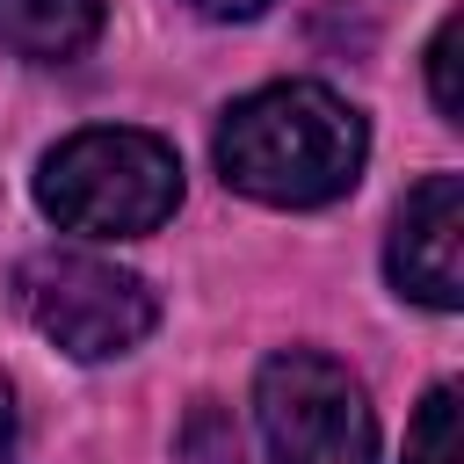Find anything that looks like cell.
<instances>
[{"label": "cell", "mask_w": 464, "mask_h": 464, "mask_svg": "<svg viewBox=\"0 0 464 464\" xmlns=\"http://www.w3.org/2000/svg\"><path fill=\"white\" fill-rule=\"evenodd\" d=\"M36 203L87 239H138L160 232L181 203V160L167 138L152 130H123V123H94L72 130L65 145L44 152L36 167Z\"/></svg>", "instance_id": "2"}, {"label": "cell", "mask_w": 464, "mask_h": 464, "mask_svg": "<svg viewBox=\"0 0 464 464\" xmlns=\"http://www.w3.org/2000/svg\"><path fill=\"white\" fill-rule=\"evenodd\" d=\"M102 36V0H0V51L29 65H72Z\"/></svg>", "instance_id": "6"}, {"label": "cell", "mask_w": 464, "mask_h": 464, "mask_svg": "<svg viewBox=\"0 0 464 464\" xmlns=\"http://www.w3.org/2000/svg\"><path fill=\"white\" fill-rule=\"evenodd\" d=\"M362 152H370L362 116L319 80H276L232 102L218 123L225 181L276 210H312V203L348 196L362 174Z\"/></svg>", "instance_id": "1"}, {"label": "cell", "mask_w": 464, "mask_h": 464, "mask_svg": "<svg viewBox=\"0 0 464 464\" xmlns=\"http://www.w3.org/2000/svg\"><path fill=\"white\" fill-rule=\"evenodd\" d=\"M188 7H203V14H218V22H246V14H261L268 0H188Z\"/></svg>", "instance_id": "9"}, {"label": "cell", "mask_w": 464, "mask_h": 464, "mask_svg": "<svg viewBox=\"0 0 464 464\" xmlns=\"http://www.w3.org/2000/svg\"><path fill=\"white\" fill-rule=\"evenodd\" d=\"M406 464H457V384H435L406 428Z\"/></svg>", "instance_id": "7"}, {"label": "cell", "mask_w": 464, "mask_h": 464, "mask_svg": "<svg viewBox=\"0 0 464 464\" xmlns=\"http://www.w3.org/2000/svg\"><path fill=\"white\" fill-rule=\"evenodd\" d=\"M254 413L276 464H377V413L362 384L319 348L268 355L254 384Z\"/></svg>", "instance_id": "3"}, {"label": "cell", "mask_w": 464, "mask_h": 464, "mask_svg": "<svg viewBox=\"0 0 464 464\" xmlns=\"http://www.w3.org/2000/svg\"><path fill=\"white\" fill-rule=\"evenodd\" d=\"M0 464H14V392L0 377Z\"/></svg>", "instance_id": "10"}, {"label": "cell", "mask_w": 464, "mask_h": 464, "mask_svg": "<svg viewBox=\"0 0 464 464\" xmlns=\"http://www.w3.org/2000/svg\"><path fill=\"white\" fill-rule=\"evenodd\" d=\"M14 297H22L29 326L44 341H58L65 355H80V362L138 348L152 334V319H160L152 290L130 268L94 261V254H36V261H22Z\"/></svg>", "instance_id": "4"}, {"label": "cell", "mask_w": 464, "mask_h": 464, "mask_svg": "<svg viewBox=\"0 0 464 464\" xmlns=\"http://www.w3.org/2000/svg\"><path fill=\"white\" fill-rule=\"evenodd\" d=\"M457 36H464V14H442L435 44H428V80H435V109L457 123L464 116V94H457Z\"/></svg>", "instance_id": "8"}, {"label": "cell", "mask_w": 464, "mask_h": 464, "mask_svg": "<svg viewBox=\"0 0 464 464\" xmlns=\"http://www.w3.org/2000/svg\"><path fill=\"white\" fill-rule=\"evenodd\" d=\"M392 283L399 297L428 304V312H457L464 304V181L457 174H428L392 225Z\"/></svg>", "instance_id": "5"}]
</instances>
